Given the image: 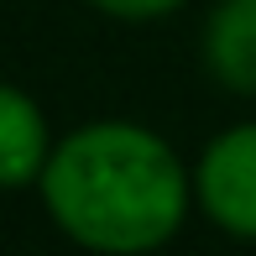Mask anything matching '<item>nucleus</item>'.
Masks as SVG:
<instances>
[{"label": "nucleus", "instance_id": "nucleus-5", "mask_svg": "<svg viewBox=\"0 0 256 256\" xmlns=\"http://www.w3.org/2000/svg\"><path fill=\"white\" fill-rule=\"evenodd\" d=\"M78 6L120 26H152V21H172L178 10H188V0H78Z\"/></svg>", "mask_w": 256, "mask_h": 256}, {"label": "nucleus", "instance_id": "nucleus-3", "mask_svg": "<svg viewBox=\"0 0 256 256\" xmlns=\"http://www.w3.org/2000/svg\"><path fill=\"white\" fill-rule=\"evenodd\" d=\"M199 68L230 100H256V0H214L199 21Z\"/></svg>", "mask_w": 256, "mask_h": 256}, {"label": "nucleus", "instance_id": "nucleus-1", "mask_svg": "<svg viewBox=\"0 0 256 256\" xmlns=\"http://www.w3.org/2000/svg\"><path fill=\"white\" fill-rule=\"evenodd\" d=\"M32 194L68 246L94 256L162 251L199 214L194 162H183L157 126L131 115H94L58 131Z\"/></svg>", "mask_w": 256, "mask_h": 256}, {"label": "nucleus", "instance_id": "nucleus-4", "mask_svg": "<svg viewBox=\"0 0 256 256\" xmlns=\"http://www.w3.org/2000/svg\"><path fill=\"white\" fill-rule=\"evenodd\" d=\"M52 120L37 104V94L10 78H0V194H26L37 188L42 168L52 157Z\"/></svg>", "mask_w": 256, "mask_h": 256}, {"label": "nucleus", "instance_id": "nucleus-2", "mask_svg": "<svg viewBox=\"0 0 256 256\" xmlns=\"http://www.w3.org/2000/svg\"><path fill=\"white\" fill-rule=\"evenodd\" d=\"M194 209L225 240L256 246V120H230L199 146Z\"/></svg>", "mask_w": 256, "mask_h": 256}]
</instances>
